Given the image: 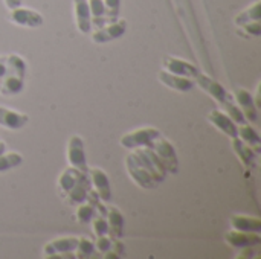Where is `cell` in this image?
<instances>
[{"instance_id": "cell-1", "label": "cell", "mask_w": 261, "mask_h": 259, "mask_svg": "<svg viewBox=\"0 0 261 259\" xmlns=\"http://www.w3.org/2000/svg\"><path fill=\"white\" fill-rule=\"evenodd\" d=\"M8 70L3 78L0 93L6 96H14L21 93L24 87V76H26V63L20 55L11 53L6 56Z\"/></svg>"}, {"instance_id": "cell-2", "label": "cell", "mask_w": 261, "mask_h": 259, "mask_svg": "<svg viewBox=\"0 0 261 259\" xmlns=\"http://www.w3.org/2000/svg\"><path fill=\"white\" fill-rule=\"evenodd\" d=\"M161 136V131L153 127L139 128L132 133H127L121 137V145L128 150L135 148H153L156 139Z\"/></svg>"}, {"instance_id": "cell-3", "label": "cell", "mask_w": 261, "mask_h": 259, "mask_svg": "<svg viewBox=\"0 0 261 259\" xmlns=\"http://www.w3.org/2000/svg\"><path fill=\"white\" fill-rule=\"evenodd\" d=\"M135 157L148 169V172L153 176V179L161 185L167 179V168L164 162L158 157V154L151 148H135L133 151Z\"/></svg>"}, {"instance_id": "cell-4", "label": "cell", "mask_w": 261, "mask_h": 259, "mask_svg": "<svg viewBox=\"0 0 261 259\" xmlns=\"http://www.w3.org/2000/svg\"><path fill=\"white\" fill-rule=\"evenodd\" d=\"M125 165H127V171L130 174V177L135 180L136 185H139L144 189H154L159 186V183L153 179V176L148 172V169L135 157V154H128L125 159Z\"/></svg>"}, {"instance_id": "cell-5", "label": "cell", "mask_w": 261, "mask_h": 259, "mask_svg": "<svg viewBox=\"0 0 261 259\" xmlns=\"http://www.w3.org/2000/svg\"><path fill=\"white\" fill-rule=\"evenodd\" d=\"M156 154H158V157L164 162V165H165V168H167V172H170V174H177V171H179V162H177V156H176V150H174V147L170 143V140L168 139H165L162 134L156 139V142H154V145H153V148H151Z\"/></svg>"}, {"instance_id": "cell-6", "label": "cell", "mask_w": 261, "mask_h": 259, "mask_svg": "<svg viewBox=\"0 0 261 259\" xmlns=\"http://www.w3.org/2000/svg\"><path fill=\"white\" fill-rule=\"evenodd\" d=\"M67 162L72 168L89 172V165L84 154V142L81 136H72L67 142Z\"/></svg>"}, {"instance_id": "cell-7", "label": "cell", "mask_w": 261, "mask_h": 259, "mask_svg": "<svg viewBox=\"0 0 261 259\" xmlns=\"http://www.w3.org/2000/svg\"><path fill=\"white\" fill-rule=\"evenodd\" d=\"M125 31H127V21L118 18L113 23H107L106 26L95 29L92 32V40L98 44H104V43H109V41H113V40L122 37Z\"/></svg>"}, {"instance_id": "cell-8", "label": "cell", "mask_w": 261, "mask_h": 259, "mask_svg": "<svg viewBox=\"0 0 261 259\" xmlns=\"http://www.w3.org/2000/svg\"><path fill=\"white\" fill-rule=\"evenodd\" d=\"M89 177L92 182V189L98 194L99 200L102 203H110L112 202V188H110V180H109L107 174L102 169L89 168Z\"/></svg>"}, {"instance_id": "cell-9", "label": "cell", "mask_w": 261, "mask_h": 259, "mask_svg": "<svg viewBox=\"0 0 261 259\" xmlns=\"http://www.w3.org/2000/svg\"><path fill=\"white\" fill-rule=\"evenodd\" d=\"M9 20L18 26H24V27H38L43 24L44 18L41 14H38L37 11L34 9H29V8H15V9H11L9 12Z\"/></svg>"}, {"instance_id": "cell-10", "label": "cell", "mask_w": 261, "mask_h": 259, "mask_svg": "<svg viewBox=\"0 0 261 259\" xmlns=\"http://www.w3.org/2000/svg\"><path fill=\"white\" fill-rule=\"evenodd\" d=\"M164 69L173 75H179V76H185V78H191V79H194L200 73L197 66H194L188 61L179 60L176 56H165L164 58Z\"/></svg>"}, {"instance_id": "cell-11", "label": "cell", "mask_w": 261, "mask_h": 259, "mask_svg": "<svg viewBox=\"0 0 261 259\" xmlns=\"http://www.w3.org/2000/svg\"><path fill=\"white\" fill-rule=\"evenodd\" d=\"M225 241L236 247V249H243V247H257L261 244V237L255 232H242V231H231L225 235Z\"/></svg>"}, {"instance_id": "cell-12", "label": "cell", "mask_w": 261, "mask_h": 259, "mask_svg": "<svg viewBox=\"0 0 261 259\" xmlns=\"http://www.w3.org/2000/svg\"><path fill=\"white\" fill-rule=\"evenodd\" d=\"M194 81L199 84L200 89H203L208 95H211L219 104L225 102V101L229 98V95H231V93H228V90H226L220 82L214 81L213 78H210V76H206V75H203V73H199V75L194 78Z\"/></svg>"}, {"instance_id": "cell-13", "label": "cell", "mask_w": 261, "mask_h": 259, "mask_svg": "<svg viewBox=\"0 0 261 259\" xmlns=\"http://www.w3.org/2000/svg\"><path fill=\"white\" fill-rule=\"evenodd\" d=\"M208 121L222 133H225L226 136L232 137H239V125L222 110H213L208 114Z\"/></svg>"}, {"instance_id": "cell-14", "label": "cell", "mask_w": 261, "mask_h": 259, "mask_svg": "<svg viewBox=\"0 0 261 259\" xmlns=\"http://www.w3.org/2000/svg\"><path fill=\"white\" fill-rule=\"evenodd\" d=\"M158 78H159V81H161L164 85H167V87H170V89H173V90H176V92H182V93L190 92V90L194 87V84H196V81L191 79V78L173 75V73H170V72H167V70H161V72L158 73Z\"/></svg>"}, {"instance_id": "cell-15", "label": "cell", "mask_w": 261, "mask_h": 259, "mask_svg": "<svg viewBox=\"0 0 261 259\" xmlns=\"http://www.w3.org/2000/svg\"><path fill=\"white\" fill-rule=\"evenodd\" d=\"M92 189V182L89 177V172L64 195V200L70 205V206H80L87 200V195Z\"/></svg>"}, {"instance_id": "cell-16", "label": "cell", "mask_w": 261, "mask_h": 259, "mask_svg": "<svg viewBox=\"0 0 261 259\" xmlns=\"http://www.w3.org/2000/svg\"><path fill=\"white\" fill-rule=\"evenodd\" d=\"M234 99L237 101L239 108L245 114L246 121L257 122L258 113H257V107H255V102L252 99V95L246 89H237L236 90V95H234Z\"/></svg>"}, {"instance_id": "cell-17", "label": "cell", "mask_w": 261, "mask_h": 259, "mask_svg": "<svg viewBox=\"0 0 261 259\" xmlns=\"http://www.w3.org/2000/svg\"><path fill=\"white\" fill-rule=\"evenodd\" d=\"M29 122V116L0 107V125L8 130H20Z\"/></svg>"}, {"instance_id": "cell-18", "label": "cell", "mask_w": 261, "mask_h": 259, "mask_svg": "<svg viewBox=\"0 0 261 259\" xmlns=\"http://www.w3.org/2000/svg\"><path fill=\"white\" fill-rule=\"evenodd\" d=\"M107 223H109V237L112 240H121L124 237V215L118 208H107Z\"/></svg>"}, {"instance_id": "cell-19", "label": "cell", "mask_w": 261, "mask_h": 259, "mask_svg": "<svg viewBox=\"0 0 261 259\" xmlns=\"http://www.w3.org/2000/svg\"><path fill=\"white\" fill-rule=\"evenodd\" d=\"M78 244L76 237H66V238H57L54 241H49L43 247V253L46 258L55 255V253H63V252H75Z\"/></svg>"}, {"instance_id": "cell-20", "label": "cell", "mask_w": 261, "mask_h": 259, "mask_svg": "<svg viewBox=\"0 0 261 259\" xmlns=\"http://www.w3.org/2000/svg\"><path fill=\"white\" fill-rule=\"evenodd\" d=\"M75 8V20L80 32L90 34L92 32V18H90V9L87 0H73Z\"/></svg>"}, {"instance_id": "cell-21", "label": "cell", "mask_w": 261, "mask_h": 259, "mask_svg": "<svg viewBox=\"0 0 261 259\" xmlns=\"http://www.w3.org/2000/svg\"><path fill=\"white\" fill-rule=\"evenodd\" d=\"M87 172H83V171H80V169H75V168H72V166H69V168H66L63 172H61V176H60V179H58V191H60V194L64 197L84 176H86Z\"/></svg>"}, {"instance_id": "cell-22", "label": "cell", "mask_w": 261, "mask_h": 259, "mask_svg": "<svg viewBox=\"0 0 261 259\" xmlns=\"http://www.w3.org/2000/svg\"><path fill=\"white\" fill-rule=\"evenodd\" d=\"M232 148L236 151V154L239 156V159L242 160V163L248 168L255 166V151L252 150L251 145L245 143L240 137H232Z\"/></svg>"}, {"instance_id": "cell-23", "label": "cell", "mask_w": 261, "mask_h": 259, "mask_svg": "<svg viewBox=\"0 0 261 259\" xmlns=\"http://www.w3.org/2000/svg\"><path fill=\"white\" fill-rule=\"evenodd\" d=\"M231 226L236 231L242 232H261V220L257 217H248V215H234L231 217Z\"/></svg>"}, {"instance_id": "cell-24", "label": "cell", "mask_w": 261, "mask_h": 259, "mask_svg": "<svg viewBox=\"0 0 261 259\" xmlns=\"http://www.w3.org/2000/svg\"><path fill=\"white\" fill-rule=\"evenodd\" d=\"M89 2V9H90V18H92V27L99 29L106 26L107 17H106V6L104 0H87Z\"/></svg>"}, {"instance_id": "cell-25", "label": "cell", "mask_w": 261, "mask_h": 259, "mask_svg": "<svg viewBox=\"0 0 261 259\" xmlns=\"http://www.w3.org/2000/svg\"><path fill=\"white\" fill-rule=\"evenodd\" d=\"M239 137H240L245 143L251 145L252 150L255 151V154L260 153L261 139L260 136H258V133L255 131V128H252V127L248 125V124L239 125Z\"/></svg>"}, {"instance_id": "cell-26", "label": "cell", "mask_w": 261, "mask_h": 259, "mask_svg": "<svg viewBox=\"0 0 261 259\" xmlns=\"http://www.w3.org/2000/svg\"><path fill=\"white\" fill-rule=\"evenodd\" d=\"M261 18V2H255L254 5H251L248 9H245L243 12H240L236 17V24L237 26H243L246 23L251 21H260Z\"/></svg>"}, {"instance_id": "cell-27", "label": "cell", "mask_w": 261, "mask_h": 259, "mask_svg": "<svg viewBox=\"0 0 261 259\" xmlns=\"http://www.w3.org/2000/svg\"><path fill=\"white\" fill-rule=\"evenodd\" d=\"M222 107H223V110H225V113L237 124V125H243V124H248V121H246V118H245V114L242 113V110L239 108V105L236 104V101H234V96L232 95H229V98L225 101V102H222L220 104Z\"/></svg>"}, {"instance_id": "cell-28", "label": "cell", "mask_w": 261, "mask_h": 259, "mask_svg": "<svg viewBox=\"0 0 261 259\" xmlns=\"http://www.w3.org/2000/svg\"><path fill=\"white\" fill-rule=\"evenodd\" d=\"M76 208H78L76 209V220H78V223H81V224H90L92 220H93V217L96 215L95 205L86 200L83 205H80Z\"/></svg>"}, {"instance_id": "cell-29", "label": "cell", "mask_w": 261, "mask_h": 259, "mask_svg": "<svg viewBox=\"0 0 261 259\" xmlns=\"http://www.w3.org/2000/svg\"><path fill=\"white\" fill-rule=\"evenodd\" d=\"M21 162H23L21 154H18V153H3L0 156V172L14 169L17 166H20Z\"/></svg>"}, {"instance_id": "cell-30", "label": "cell", "mask_w": 261, "mask_h": 259, "mask_svg": "<svg viewBox=\"0 0 261 259\" xmlns=\"http://www.w3.org/2000/svg\"><path fill=\"white\" fill-rule=\"evenodd\" d=\"M93 253H95V244L87 238H78L75 256L76 258H90Z\"/></svg>"}, {"instance_id": "cell-31", "label": "cell", "mask_w": 261, "mask_h": 259, "mask_svg": "<svg viewBox=\"0 0 261 259\" xmlns=\"http://www.w3.org/2000/svg\"><path fill=\"white\" fill-rule=\"evenodd\" d=\"M92 227L96 237H102V235H109V223H107V215L98 214L93 217L92 220Z\"/></svg>"}, {"instance_id": "cell-32", "label": "cell", "mask_w": 261, "mask_h": 259, "mask_svg": "<svg viewBox=\"0 0 261 259\" xmlns=\"http://www.w3.org/2000/svg\"><path fill=\"white\" fill-rule=\"evenodd\" d=\"M106 6V17L109 23H113L118 20L119 15V8H121V0H104Z\"/></svg>"}, {"instance_id": "cell-33", "label": "cell", "mask_w": 261, "mask_h": 259, "mask_svg": "<svg viewBox=\"0 0 261 259\" xmlns=\"http://www.w3.org/2000/svg\"><path fill=\"white\" fill-rule=\"evenodd\" d=\"M96 243H95V250L101 252L102 255L106 252H109L112 249V244H113V240L109 237V235H102V237H96Z\"/></svg>"}, {"instance_id": "cell-34", "label": "cell", "mask_w": 261, "mask_h": 259, "mask_svg": "<svg viewBox=\"0 0 261 259\" xmlns=\"http://www.w3.org/2000/svg\"><path fill=\"white\" fill-rule=\"evenodd\" d=\"M249 35H254V37H258L261 34V24L260 21H251V23H246L242 26Z\"/></svg>"}, {"instance_id": "cell-35", "label": "cell", "mask_w": 261, "mask_h": 259, "mask_svg": "<svg viewBox=\"0 0 261 259\" xmlns=\"http://www.w3.org/2000/svg\"><path fill=\"white\" fill-rule=\"evenodd\" d=\"M255 256V250L254 247H243V252L237 255L239 259H245V258H254Z\"/></svg>"}, {"instance_id": "cell-36", "label": "cell", "mask_w": 261, "mask_h": 259, "mask_svg": "<svg viewBox=\"0 0 261 259\" xmlns=\"http://www.w3.org/2000/svg\"><path fill=\"white\" fill-rule=\"evenodd\" d=\"M6 70H8L6 56H0V87H2L3 78H5V75H6Z\"/></svg>"}, {"instance_id": "cell-37", "label": "cell", "mask_w": 261, "mask_h": 259, "mask_svg": "<svg viewBox=\"0 0 261 259\" xmlns=\"http://www.w3.org/2000/svg\"><path fill=\"white\" fill-rule=\"evenodd\" d=\"M5 5L11 11V9H15L18 6H21V0H5Z\"/></svg>"}, {"instance_id": "cell-38", "label": "cell", "mask_w": 261, "mask_h": 259, "mask_svg": "<svg viewBox=\"0 0 261 259\" xmlns=\"http://www.w3.org/2000/svg\"><path fill=\"white\" fill-rule=\"evenodd\" d=\"M3 153H6V143L0 140V156H2Z\"/></svg>"}]
</instances>
